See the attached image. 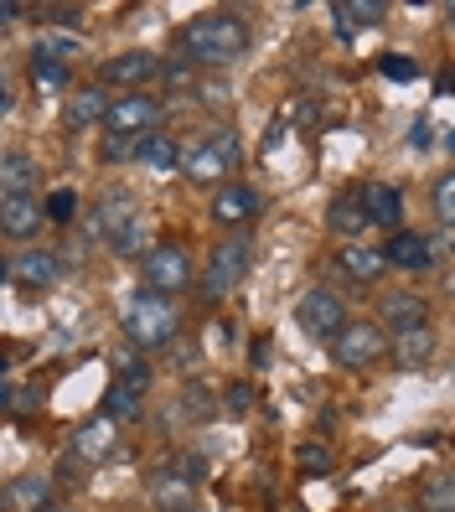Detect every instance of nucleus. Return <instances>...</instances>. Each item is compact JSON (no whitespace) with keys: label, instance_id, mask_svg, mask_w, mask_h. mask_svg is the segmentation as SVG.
Here are the masks:
<instances>
[{"label":"nucleus","instance_id":"nucleus-1","mask_svg":"<svg viewBox=\"0 0 455 512\" xmlns=\"http://www.w3.org/2000/svg\"><path fill=\"white\" fill-rule=\"evenodd\" d=\"M181 47L192 52V63H212V68H228L249 52V26L238 11H202L187 21L181 32Z\"/></svg>","mask_w":455,"mask_h":512},{"label":"nucleus","instance_id":"nucleus-2","mask_svg":"<svg viewBox=\"0 0 455 512\" xmlns=\"http://www.w3.org/2000/svg\"><path fill=\"white\" fill-rule=\"evenodd\" d=\"M119 326H125V337L140 347V352H156V347H171L176 331H181V311L176 300L156 295V290H135L125 300V311H119Z\"/></svg>","mask_w":455,"mask_h":512},{"label":"nucleus","instance_id":"nucleus-3","mask_svg":"<svg viewBox=\"0 0 455 512\" xmlns=\"http://www.w3.org/2000/svg\"><path fill=\"white\" fill-rule=\"evenodd\" d=\"M238 166V140L228 130H207L192 145H181V171L192 176L197 187H223Z\"/></svg>","mask_w":455,"mask_h":512},{"label":"nucleus","instance_id":"nucleus-4","mask_svg":"<svg viewBox=\"0 0 455 512\" xmlns=\"http://www.w3.org/2000/svg\"><path fill=\"white\" fill-rule=\"evenodd\" d=\"M249 269H254V238L249 233H228L223 244H212L207 275H202V300H223L228 290L244 285Z\"/></svg>","mask_w":455,"mask_h":512},{"label":"nucleus","instance_id":"nucleus-5","mask_svg":"<svg viewBox=\"0 0 455 512\" xmlns=\"http://www.w3.org/2000/svg\"><path fill=\"white\" fill-rule=\"evenodd\" d=\"M140 275H145V290H156L166 300H176L181 290H192V254L181 244H150L140 254Z\"/></svg>","mask_w":455,"mask_h":512},{"label":"nucleus","instance_id":"nucleus-6","mask_svg":"<svg viewBox=\"0 0 455 512\" xmlns=\"http://www.w3.org/2000/svg\"><path fill=\"white\" fill-rule=\"evenodd\" d=\"M383 352H388V331L378 321H347L337 337H331V363L347 368V373L373 368Z\"/></svg>","mask_w":455,"mask_h":512},{"label":"nucleus","instance_id":"nucleus-7","mask_svg":"<svg viewBox=\"0 0 455 512\" xmlns=\"http://www.w3.org/2000/svg\"><path fill=\"white\" fill-rule=\"evenodd\" d=\"M295 321H300V331H306V337L331 342V337H337V331L347 326V306H342L337 290L316 285V290H306V295L295 300Z\"/></svg>","mask_w":455,"mask_h":512},{"label":"nucleus","instance_id":"nucleus-8","mask_svg":"<svg viewBox=\"0 0 455 512\" xmlns=\"http://www.w3.org/2000/svg\"><path fill=\"white\" fill-rule=\"evenodd\" d=\"M161 99H150V94H119V99H109V109H104V130L114 135V140H140L145 130H156V119H161Z\"/></svg>","mask_w":455,"mask_h":512},{"label":"nucleus","instance_id":"nucleus-9","mask_svg":"<svg viewBox=\"0 0 455 512\" xmlns=\"http://www.w3.org/2000/svg\"><path fill=\"white\" fill-rule=\"evenodd\" d=\"M378 254H383V269H404V275H424L435 264V244L424 233H409V228H393V238Z\"/></svg>","mask_w":455,"mask_h":512},{"label":"nucleus","instance_id":"nucleus-10","mask_svg":"<svg viewBox=\"0 0 455 512\" xmlns=\"http://www.w3.org/2000/svg\"><path fill=\"white\" fill-rule=\"evenodd\" d=\"M161 73V63L150 52H119V57H109L104 63V83H114V88H125V94H145V83Z\"/></svg>","mask_w":455,"mask_h":512},{"label":"nucleus","instance_id":"nucleus-11","mask_svg":"<svg viewBox=\"0 0 455 512\" xmlns=\"http://www.w3.org/2000/svg\"><path fill=\"white\" fill-rule=\"evenodd\" d=\"M114 445H119V425L109 414H99V419H88V425H78L68 456H78L83 466H99L104 456H114Z\"/></svg>","mask_w":455,"mask_h":512},{"label":"nucleus","instance_id":"nucleus-12","mask_svg":"<svg viewBox=\"0 0 455 512\" xmlns=\"http://www.w3.org/2000/svg\"><path fill=\"white\" fill-rule=\"evenodd\" d=\"M42 202L37 197H0V233L16 238V244H32L42 233Z\"/></svg>","mask_w":455,"mask_h":512},{"label":"nucleus","instance_id":"nucleus-13","mask_svg":"<svg viewBox=\"0 0 455 512\" xmlns=\"http://www.w3.org/2000/svg\"><path fill=\"white\" fill-rule=\"evenodd\" d=\"M57 275H63V259L52 249H21L11 259V280H21L26 290H47V285H57Z\"/></svg>","mask_w":455,"mask_h":512},{"label":"nucleus","instance_id":"nucleus-14","mask_svg":"<svg viewBox=\"0 0 455 512\" xmlns=\"http://www.w3.org/2000/svg\"><path fill=\"white\" fill-rule=\"evenodd\" d=\"M254 213H259V197H254V187H244V182H223L218 192H212V218H218L223 228L249 223Z\"/></svg>","mask_w":455,"mask_h":512},{"label":"nucleus","instance_id":"nucleus-15","mask_svg":"<svg viewBox=\"0 0 455 512\" xmlns=\"http://www.w3.org/2000/svg\"><path fill=\"white\" fill-rule=\"evenodd\" d=\"M362 187V213H368V228H399L404 223V197L399 187H388V182H357Z\"/></svg>","mask_w":455,"mask_h":512},{"label":"nucleus","instance_id":"nucleus-16","mask_svg":"<svg viewBox=\"0 0 455 512\" xmlns=\"http://www.w3.org/2000/svg\"><path fill=\"white\" fill-rule=\"evenodd\" d=\"M326 228H331V233H342L347 244H357L362 228H368V213H362V187H347V192L331 197V207H326Z\"/></svg>","mask_w":455,"mask_h":512},{"label":"nucleus","instance_id":"nucleus-17","mask_svg":"<svg viewBox=\"0 0 455 512\" xmlns=\"http://www.w3.org/2000/svg\"><path fill=\"white\" fill-rule=\"evenodd\" d=\"M42 187V166L21 150H6L0 156V197H32Z\"/></svg>","mask_w":455,"mask_h":512},{"label":"nucleus","instance_id":"nucleus-18","mask_svg":"<svg viewBox=\"0 0 455 512\" xmlns=\"http://www.w3.org/2000/svg\"><path fill=\"white\" fill-rule=\"evenodd\" d=\"M424 295H414V290H393V295H383L378 300V321L388 326V331H414V326H424Z\"/></svg>","mask_w":455,"mask_h":512},{"label":"nucleus","instance_id":"nucleus-19","mask_svg":"<svg viewBox=\"0 0 455 512\" xmlns=\"http://www.w3.org/2000/svg\"><path fill=\"white\" fill-rule=\"evenodd\" d=\"M104 109H109L104 88H99V83H88V88H78V94L68 99V109H63V125H68V130H88V125H104Z\"/></svg>","mask_w":455,"mask_h":512},{"label":"nucleus","instance_id":"nucleus-20","mask_svg":"<svg viewBox=\"0 0 455 512\" xmlns=\"http://www.w3.org/2000/svg\"><path fill=\"white\" fill-rule=\"evenodd\" d=\"M130 150H135V161L156 166V171H176L181 166V140H171L166 130H145Z\"/></svg>","mask_w":455,"mask_h":512},{"label":"nucleus","instance_id":"nucleus-21","mask_svg":"<svg viewBox=\"0 0 455 512\" xmlns=\"http://www.w3.org/2000/svg\"><path fill=\"white\" fill-rule=\"evenodd\" d=\"M430 352H435V337H430V326H414V331H393V363H399L404 373L424 368V363H430Z\"/></svg>","mask_w":455,"mask_h":512},{"label":"nucleus","instance_id":"nucleus-22","mask_svg":"<svg viewBox=\"0 0 455 512\" xmlns=\"http://www.w3.org/2000/svg\"><path fill=\"white\" fill-rule=\"evenodd\" d=\"M388 11L378 6V0H337L331 6V26H337V37H352L362 32V26H378Z\"/></svg>","mask_w":455,"mask_h":512},{"label":"nucleus","instance_id":"nucleus-23","mask_svg":"<svg viewBox=\"0 0 455 512\" xmlns=\"http://www.w3.org/2000/svg\"><path fill=\"white\" fill-rule=\"evenodd\" d=\"M337 269H342V280H352V285H373L383 275V254L368 249V244H347L337 254Z\"/></svg>","mask_w":455,"mask_h":512},{"label":"nucleus","instance_id":"nucleus-24","mask_svg":"<svg viewBox=\"0 0 455 512\" xmlns=\"http://www.w3.org/2000/svg\"><path fill=\"white\" fill-rule=\"evenodd\" d=\"M192 487H197V481L181 476V466H166L150 492H156V507H161V512H171V507H192Z\"/></svg>","mask_w":455,"mask_h":512},{"label":"nucleus","instance_id":"nucleus-25","mask_svg":"<svg viewBox=\"0 0 455 512\" xmlns=\"http://www.w3.org/2000/svg\"><path fill=\"white\" fill-rule=\"evenodd\" d=\"M47 487H52V476H21V481H11V492H6V502H0V507L37 512V507H47Z\"/></svg>","mask_w":455,"mask_h":512},{"label":"nucleus","instance_id":"nucleus-26","mask_svg":"<svg viewBox=\"0 0 455 512\" xmlns=\"http://www.w3.org/2000/svg\"><path fill=\"white\" fill-rule=\"evenodd\" d=\"M32 83L42 94H57V88H68V63H52V57L32 52Z\"/></svg>","mask_w":455,"mask_h":512},{"label":"nucleus","instance_id":"nucleus-27","mask_svg":"<svg viewBox=\"0 0 455 512\" xmlns=\"http://www.w3.org/2000/svg\"><path fill=\"white\" fill-rule=\"evenodd\" d=\"M104 244H109L114 254H125V259H130V254H145V223H135V218H130V223L109 228V238H104Z\"/></svg>","mask_w":455,"mask_h":512},{"label":"nucleus","instance_id":"nucleus-28","mask_svg":"<svg viewBox=\"0 0 455 512\" xmlns=\"http://www.w3.org/2000/svg\"><path fill=\"white\" fill-rule=\"evenodd\" d=\"M419 502H424V512H455V481H450L445 471H435Z\"/></svg>","mask_w":455,"mask_h":512},{"label":"nucleus","instance_id":"nucleus-29","mask_svg":"<svg viewBox=\"0 0 455 512\" xmlns=\"http://www.w3.org/2000/svg\"><path fill=\"white\" fill-rule=\"evenodd\" d=\"M114 388H125V394L145 399V388H150V363H140V357H130V363H119V378Z\"/></svg>","mask_w":455,"mask_h":512},{"label":"nucleus","instance_id":"nucleus-30","mask_svg":"<svg viewBox=\"0 0 455 512\" xmlns=\"http://www.w3.org/2000/svg\"><path fill=\"white\" fill-rule=\"evenodd\" d=\"M181 409H187L192 419H212V414H218V399H212V388L192 383L187 394H181Z\"/></svg>","mask_w":455,"mask_h":512},{"label":"nucleus","instance_id":"nucleus-31","mask_svg":"<svg viewBox=\"0 0 455 512\" xmlns=\"http://www.w3.org/2000/svg\"><path fill=\"white\" fill-rule=\"evenodd\" d=\"M378 73H383V78H393V83H409V78H419L414 57H404V52H388V57H378Z\"/></svg>","mask_w":455,"mask_h":512},{"label":"nucleus","instance_id":"nucleus-32","mask_svg":"<svg viewBox=\"0 0 455 512\" xmlns=\"http://www.w3.org/2000/svg\"><path fill=\"white\" fill-rule=\"evenodd\" d=\"M140 409H145V399H135V394L109 383V419H140Z\"/></svg>","mask_w":455,"mask_h":512},{"label":"nucleus","instance_id":"nucleus-33","mask_svg":"<svg viewBox=\"0 0 455 512\" xmlns=\"http://www.w3.org/2000/svg\"><path fill=\"white\" fill-rule=\"evenodd\" d=\"M435 213H440V228L455 223V176H440L435 182Z\"/></svg>","mask_w":455,"mask_h":512},{"label":"nucleus","instance_id":"nucleus-34","mask_svg":"<svg viewBox=\"0 0 455 512\" xmlns=\"http://www.w3.org/2000/svg\"><path fill=\"white\" fill-rule=\"evenodd\" d=\"M73 213H78V197H73L68 187H57V192L47 197V213H42V218H52V223H68Z\"/></svg>","mask_w":455,"mask_h":512},{"label":"nucleus","instance_id":"nucleus-35","mask_svg":"<svg viewBox=\"0 0 455 512\" xmlns=\"http://www.w3.org/2000/svg\"><path fill=\"white\" fill-rule=\"evenodd\" d=\"M295 125H321V109H316V99H300V109H295Z\"/></svg>","mask_w":455,"mask_h":512},{"label":"nucleus","instance_id":"nucleus-36","mask_svg":"<svg viewBox=\"0 0 455 512\" xmlns=\"http://www.w3.org/2000/svg\"><path fill=\"white\" fill-rule=\"evenodd\" d=\"M249 399H254V394H249V383H233V388H228V409H233V414H244Z\"/></svg>","mask_w":455,"mask_h":512},{"label":"nucleus","instance_id":"nucleus-37","mask_svg":"<svg viewBox=\"0 0 455 512\" xmlns=\"http://www.w3.org/2000/svg\"><path fill=\"white\" fill-rule=\"evenodd\" d=\"M161 73H166L171 83H187V78H192V63H187V57H171V63H166Z\"/></svg>","mask_w":455,"mask_h":512},{"label":"nucleus","instance_id":"nucleus-38","mask_svg":"<svg viewBox=\"0 0 455 512\" xmlns=\"http://www.w3.org/2000/svg\"><path fill=\"white\" fill-rule=\"evenodd\" d=\"M11 109H16V83L0 73V114H11Z\"/></svg>","mask_w":455,"mask_h":512},{"label":"nucleus","instance_id":"nucleus-39","mask_svg":"<svg viewBox=\"0 0 455 512\" xmlns=\"http://www.w3.org/2000/svg\"><path fill=\"white\" fill-rule=\"evenodd\" d=\"M125 156H135L130 140H114V135H109V145H104V161H125Z\"/></svg>","mask_w":455,"mask_h":512},{"label":"nucleus","instance_id":"nucleus-40","mask_svg":"<svg viewBox=\"0 0 455 512\" xmlns=\"http://www.w3.org/2000/svg\"><path fill=\"white\" fill-rule=\"evenodd\" d=\"M78 16H83L78 6H47V21H63V26H73Z\"/></svg>","mask_w":455,"mask_h":512},{"label":"nucleus","instance_id":"nucleus-41","mask_svg":"<svg viewBox=\"0 0 455 512\" xmlns=\"http://www.w3.org/2000/svg\"><path fill=\"white\" fill-rule=\"evenodd\" d=\"M300 466H311V471H321V466H326V456H321V450H300Z\"/></svg>","mask_w":455,"mask_h":512},{"label":"nucleus","instance_id":"nucleus-42","mask_svg":"<svg viewBox=\"0 0 455 512\" xmlns=\"http://www.w3.org/2000/svg\"><path fill=\"white\" fill-rule=\"evenodd\" d=\"M409 140H414V145H430V125H424V119H414V130H409Z\"/></svg>","mask_w":455,"mask_h":512},{"label":"nucleus","instance_id":"nucleus-43","mask_svg":"<svg viewBox=\"0 0 455 512\" xmlns=\"http://www.w3.org/2000/svg\"><path fill=\"white\" fill-rule=\"evenodd\" d=\"M21 16V6H6V0H0V26H6V21H16Z\"/></svg>","mask_w":455,"mask_h":512},{"label":"nucleus","instance_id":"nucleus-44","mask_svg":"<svg viewBox=\"0 0 455 512\" xmlns=\"http://www.w3.org/2000/svg\"><path fill=\"white\" fill-rule=\"evenodd\" d=\"M0 409H11V388H0Z\"/></svg>","mask_w":455,"mask_h":512},{"label":"nucleus","instance_id":"nucleus-45","mask_svg":"<svg viewBox=\"0 0 455 512\" xmlns=\"http://www.w3.org/2000/svg\"><path fill=\"white\" fill-rule=\"evenodd\" d=\"M0 280H11V264L6 259H0Z\"/></svg>","mask_w":455,"mask_h":512},{"label":"nucleus","instance_id":"nucleus-46","mask_svg":"<svg viewBox=\"0 0 455 512\" xmlns=\"http://www.w3.org/2000/svg\"><path fill=\"white\" fill-rule=\"evenodd\" d=\"M171 512H197V507H171Z\"/></svg>","mask_w":455,"mask_h":512},{"label":"nucleus","instance_id":"nucleus-47","mask_svg":"<svg viewBox=\"0 0 455 512\" xmlns=\"http://www.w3.org/2000/svg\"><path fill=\"white\" fill-rule=\"evenodd\" d=\"M37 512H63V507H37Z\"/></svg>","mask_w":455,"mask_h":512},{"label":"nucleus","instance_id":"nucleus-48","mask_svg":"<svg viewBox=\"0 0 455 512\" xmlns=\"http://www.w3.org/2000/svg\"><path fill=\"white\" fill-rule=\"evenodd\" d=\"M0 512H6V507H0Z\"/></svg>","mask_w":455,"mask_h":512}]
</instances>
